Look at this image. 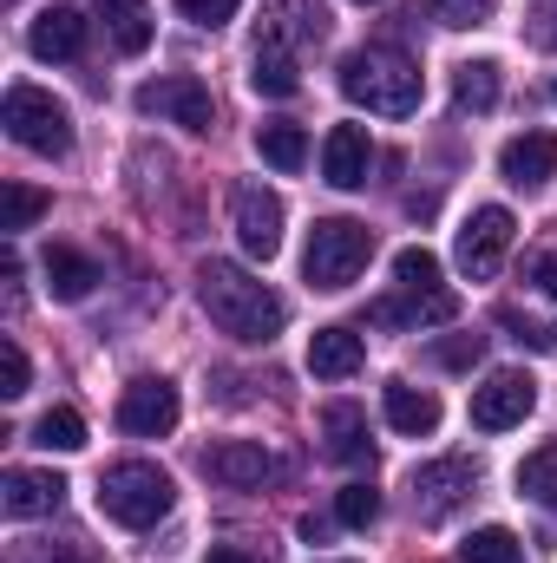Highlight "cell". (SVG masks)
I'll use <instances>...</instances> for the list:
<instances>
[{
	"label": "cell",
	"instance_id": "1",
	"mask_svg": "<svg viewBox=\"0 0 557 563\" xmlns=\"http://www.w3.org/2000/svg\"><path fill=\"white\" fill-rule=\"evenodd\" d=\"M197 301H204V314L223 328V334H237V341H276L282 321H288V301H282L270 282H256L250 269H237V263H204L197 269Z\"/></svg>",
	"mask_w": 557,
	"mask_h": 563
},
{
	"label": "cell",
	"instance_id": "2",
	"mask_svg": "<svg viewBox=\"0 0 557 563\" xmlns=\"http://www.w3.org/2000/svg\"><path fill=\"white\" fill-rule=\"evenodd\" d=\"M341 92L354 106L381 112V119H407V112H419V99H426L419 66L401 46H361V53H348L341 59Z\"/></svg>",
	"mask_w": 557,
	"mask_h": 563
},
{
	"label": "cell",
	"instance_id": "3",
	"mask_svg": "<svg viewBox=\"0 0 557 563\" xmlns=\"http://www.w3.org/2000/svg\"><path fill=\"white\" fill-rule=\"evenodd\" d=\"M171 505H177V485H171V472L151 465V459H125V465L99 472V511H106L112 525H125V531H151Z\"/></svg>",
	"mask_w": 557,
	"mask_h": 563
},
{
	"label": "cell",
	"instance_id": "4",
	"mask_svg": "<svg viewBox=\"0 0 557 563\" xmlns=\"http://www.w3.org/2000/svg\"><path fill=\"white\" fill-rule=\"evenodd\" d=\"M374 256V230L354 223V217H321L308 230V250H302V276L315 288H348V282L368 269Z\"/></svg>",
	"mask_w": 557,
	"mask_h": 563
},
{
	"label": "cell",
	"instance_id": "5",
	"mask_svg": "<svg viewBox=\"0 0 557 563\" xmlns=\"http://www.w3.org/2000/svg\"><path fill=\"white\" fill-rule=\"evenodd\" d=\"M0 125L20 151H40V157H66L73 151V112L40 92V86H7V106H0Z\"/></svg>",
	"mask_w": 557,
	"mask_h": 563
},
{
	"label": "cell",
	"instance_id": "6",
	"mask_svg": "<svg viewBox=\"0 0 557 563\" xmlns=\"http://www.w3.org/2000/svg\"><path fill=\"white\" fill-rule=\"evenodd\" d=\"M132 106H139L144 119H171V125H184V132H210V125H217L210 86H204L197 73H164V79H144Z\"/></svg>",
	"mask_w": 557,
	"mask_h": 563
},
{
	"label": "cell",
	"instance_id": "7",
	"mask_svg": "<svg viewBox=\"0 0 557 563\" xmlns=\"http://www.w3.org/2000/svg\"><path fill=\"white\" fill-rule=\"evenodd\" d=\"M512 210L505 203H485V210H472L466 217V230H459V243H452V256H459V269L472 282L499 276V263H505V250H512Z\"/></svg>",
	"mask_w": 557,
	"mask_h": 563
},
{
	"label": "cell",
	"instance_id": "8",
	"mask_svg": "<svg viewBox=\"0 0 557 563\" xmlns=\"http://www.w3.org/2000/svg\"><path fill=\"white\" fill-rule=\"evenodd\" d=\"M472 485H479V472H472V459H426L414 472V511L426 525H439V518H452L466 498H472Z\"/></svg>",
	"mask_w": 557,
	"mask_h": 563
},
{
	"label": "cell",
	"instance_id": "9",
	"mask_svg": "<svg viewBox=\"0 0 557 563\" xmlns=\"http://www.w3.org/2000/svg\"><path fill=\"white\" fill-rule=\"evenodd\" d=\"M230 217H237V243H243V256H256V263H270L282 250V197L270 184H243L237 197H230Z\"/></svg>",
	"mask_w": 557,
	"mask_h": 563
},
{
	"label": "cell",
	"instance_id": "10",
	"mask_svg": "<svg viewBox=\"0 0 557 563\" xmlns=\"http://www.w3.org/2000/svg\"><path fill=\"white\" fill-rule=\"evenodd\" d=\"M532 407H538V380L518 374V367H505V374H492L485 387H472V426H479V432H512Z\"/></svg>",
	"mask_w": 557,
	"mask_h": 563
},
{
	"label": "cell",
	"instance_id": "11",
	"mask_svg": "<svg viewBox=\"0 0 557 563\" xmlns=\"http://www.w3.org/2000/svg\"><path fill=\"white\" fill-rule=\"evenodd\" d=\"M328 40V7L321 0H270L263 7V40L256 46H276V53H295L302 46H321Z\"/></svg>",
	"mask_w": 557,
	"mask_h": 563
},
{
	"label": "cell",
	"instance_id": "12",
	"mask_svg": "<svg viewBox=\"0 0 557 563\" xmlns=\"http://www.w3.org/2000/svg\"><path fill=\"white\" fill-rule=\"evenodd\" d=\"M177 387L171 380H132L125 394H119V426L132 432V439H164L171 426H177Z\"/></svg>",
	"mask_w": 557,
	"mask_h": 563
},
{
	"label": "cell",
	"instance_id": "13",
	"mask_svg": "<svg viewBox=\"0 0 557 563\" xmlns=\"http://www.w3.org/2000/svg\"><path fill=\"white\" fill-rule=\"evenodd\" d=\"M59 498H66V478H59V472L13 465V472L0 478V511H7L13 525H26V518H53V511H59Z\"/></svg>",
	"mask_w": 557,
	"mask_h": 563
},
{
	"label": "cell",
	"instance_id": "14",
	"mask_svg": "<svg viewBox=\"0 0 557 563\" xmlns=\"http://www.w3.org/2000/svg\"><path fill=\"white\" fill-rule=\"evenodd\" d=\"M499 177L518 184V190H545V184L557 177V139L551 132H518V139H505V151H499Z\"/></svg>",
	"mask_w": 557,
	"mask_h": 563
},
{
	"label": "cell",
	"instance_id": "15",
	"mask_svg": "<svg viewBox=\"0 0 557 563\" xmlns=\"http://www.w3.org/2000/svg\"><path fill=\"white\" fill-rule=\"evenodd\" d=\"M368 164H374L368 125H335V132L321 139V177H328L335 190H361V184H368Z\"/></svg>",
	"mask_w": 557,
	"mask_h": 563
},
{
	"label": "cell",
	"instance_id": "16",
	"mask_svg": "<svg viewBox=\"0 0 557 563\" xmlns=\"http://www.w3.org/2000/svg\"><path fill=\"white\" fill-rule=\"evenodd\" d=\"M204 472H210L217 485H230V492H250V485H263V478L276 472V459H270L256 439H223V445L204 452Z\"/></svg>",
	"mask_w": 557,
	"mask_h": 563
},
{
	"label": "cell",
	"instance_id": "17",
	"mask_svg": "<svg viewBox=\"0 0 557 563\" xmlns=\"http://www.w3.org/2000/svg\"><path fill=\"white\" fill-rule=\"evenodd\" d=\"M361 361H368V347L354 328H315L308 334V374L315 380H354Z\"/></svg>",
	"mask_w": 557,
	"mask_h": 563
},
{
	"label": "cell",
	"instance_id": "18",
	"mask_svg": "<svg viewBox=\"0 0 557 563\" xmlns=\"http://www.w3.org/2000/svg\"><path fill=\"white\" fill-rule=\"evenodd\" d=\"M26 46H33V59H79L86 53V13L79 7H46L26 33Z\"/></svg>",
	"mask_w": 557,
	"mask_h": 563
},
{
	"label": "cell",
	"instance_id": "19",
	"mask_svg": "<svg viewBox=\"0 0 557 563\" xmlns=\"http://www.w3.org/2000/svg\"><path fill=\"white\" fill-rule=\"evenodd\" d=\"M321 439H328V459H335V465H368V459H374V445H368V413H361L354 400L321 407Z\"/></svg>",
	"mask_w": 557,
	"mask_h": 563
},
{
	"label": "cell",
	"instance_id": "20",
	"mask_svg": "<svg viewBox=\"0 0 557 563\" xmlns=\"http://www.w3.org/2000/svg\"><path fill=\"white\" fill-rule=\"evenodd\" d=\"M381 413H387V426H394V432L426 439V432L439 426V400H433L426 387H414V380H387V387H381Z\"/></svg>",
	"mask_w": 557,
	"mask_h": 563
},
{
	"label": "cell",
	"instance_id": "21",
	"mask_svg": "<svg viewBox=\"0 0 557 563\" xmlns=\"http://www.w3.org/2000/svg\"><path fill=\"white\" fill-rule=\"evenodd\" d=\"M40 269H46L53 301H86V295L99 288V263H92V256H79V250H66V243H53V250L40 256Z\"/></svg>",
	"mask_w": 557,
	"mask_h": 563
},
{
	"label": "cell",
	"instance_id": "22",
	"mask_svg": "<svg viewBox=\"0 0 557 563\" xmlns=\"http://www.w3.org/2000/svg\"><path fill=\"white\" fill-rule=\"evenodd\" d=\"M499 92H505L499 59H466V66L452 73V106H459V112H492Z\"/></svg>",
	"mask_w": 557,
	"mask_h": 563
},
{
	"label": "cell",
	"instance_id": "23",
	"mask_svg": "<svg viewBox=\"0 0 557 563\" xmlns=\"http://www.w3.org/2000/svg\"><path fill=\"white\" fill-rule=\"evenodd\" d=\"M99 20H106V40L119 53H144L151 46V7L144 0H99Z\"/></svg>",
	"mask_w": 557,
	"mask_h": 563
},
{
	"label": "cell",
	"instance_id": "24",
	"mask_svg": "<svg viewBox=\"0 0 557 563\" xmlns=\"http://www.w3.org/2000/svg\"><path fill=\"white\" fill-rule=\"evenodd\" d=\"M250 86H256L263 99H295V92H302V66H295V53H276V46H256Z\"/></svg>",
	"mask_w": 557,
	"mask_h": 563
},
{
	"label": "cell",
	"instance_id": "25",
	"mask_svg": "<svg viewBox=\"0 0 557 563\" xmlns=\"http://www.w3.org/2000/svg\"><path fill=\"white\" fill-rule=\"evenodd\" d=\"M518 498L557 511V439H545L538 452H525V465H518Z\"/></svg>",
	"mask_w": 557,
	"mask_h": 563
},
{
	"label": "cell",
	"instance_id": "26",
	"mask_svg": "<svg viewBox=\"0 0 557 563\" xmlns=\"http://www.w3.org/2000/svg\"><path fill=\"white\" fill-rule=\"evenodd\" d=\"M394 282H401V295H414V301L446 295V282H439V256H433V250H419V243L394 256Z\"/></svg>",
	"mask_w": 557,
	"mask_h": 563
},
{
	"label": "cell",
	"instance_id": "27",
	"mask_svg": "<svg viewBox=\"0 0 557 563\" xmlns=\"http://www.w3.org/2000/svg\"><path fill=\"white\" fill-rule=\"evenodd\" d=\"M256 151H263V164H276L282 177H295L308 164V132L302 125H263L256 132Z\"/></svg>",
	"mask_w": 557,
	"mask_h": 563
},
{
	"label": "cell",
	"instance_id": "28",
	"mask_svg": "<svg viewBox=\"0 0 557 563\" xmlns=\"http://www.w3.org/2000/svg\"><path fill=\"white\" fill-rule=\"evenodd\" d=\"M46 210H53L46 190H33V184H0V230H7V236H13V230H33Z\"/></svg>",
	"mask_w": 557,
	"mask_h": 563
},
{
	"label": "cell",
	"instance_id": "29",
	"mask_svg": "<svg viewBox=\"0 0 557 563\" xmlns=\"http://www.w3.org/2000/svg\"><path fill=\"white\" fill-rule=\"evenodd\" d=\"M459 563H525V544H518L505 525H479V531L459 544Z\"/></svg>",
	"mask_w": 557,
	"mask_h": 563
},
{
	"label": "cell",
	"instance_id": "30",
	"mask_svg": "<svg viewBox=\"0 0 557 563\" xmlns=\"http://www.w3.org/2000/svg\"><path fill=\"white\" fill-rule=\"evenodd\" d=\"M33 445H46V452H79V445H86V420H79L73 407H46V413L33 420Z\"/></svg>",
	"mask_w": 557,
	"mask_h": 563
},
{
	"label": "cell",
	"instance_id": "31",
	"mask_svg": "<svg viewBox=\"0 0 557 563\" xmlns=\"http://www.w3.org/2000/svg\"><path fill=\"white\" fill-rule=\"evenodd\" d=\"M335 518H341L348 531H368V525L381 518V492H374V485H341V498H335Z\"/></svg>",
	"mask_w": 557,
	"mask_h": 563
},
{
	"label": "cell",
	"instance_id": "32",
	"mask_svg": "<svg viewBox=\"0 0 557 563\" xmlns=\"http://www.w3.org/2000/svg\"><path fill=\"white\" fill-rule=\"evenodd\" d=\"M426 13H433L439 26H479V20L492 13V0H426Z\"/></svg>",
	"mask_w": 557,
	"mask_h": 563
},
{
	"label": "cell",
	"instance_id": "33",
	"mask_svg": "<svg viewBox=\"0 0 557 563\" xmlns=\"http://www.w3.org/2000/svg\"><path fill=\"white\" fill-rule=\"evenodd\" d=\"M26 380H33V367H26L20 341H7V347H0V394H7V400H20V394H26Z\"/></svg>",
	"mask_w": 557,
	"mask_h": 563
},
{
	"label": "cell",
	"instance_id": "34",
	"mask_svg": "<svg viewBox=\"0 0 557 563\" xmlns=\"http://www.w3.org/2000/svg\"><path fill=\"white\" fill-rule=\"evenodd\" d=\"M184 20H197V26H223V20H237V7L243 0H171Z\"/></svg>",
	"mask_w": 557,
	"mask_h": 563
},
{
	"label": "cell",
	"instance_id": "35",
	"mask_svg": "<svg viewBox=\"0 0 557 563\" xmlns=\"http://www.w3.org/2000/svg\"><path fill=\"white\" fill-rule=\"evenodd\" d=\"M479 354H485V341H479V334H452V341H439V347H433V361H439V367H472Z\"/></svg>",
	"mask_w": 557,
	"mask_h": 563
},
{
	"label": "cell",
	"instance_id": "36",
	"mask_svg": "<svg viewBox=\"0 0 557 563\" xmlns=\"http://www.w3.org/2000/svg\"><path fill=\"white\" fill-rule=\"evenodd\" d=\"M532 40H538V46H551V53H557V0H545V7L532 13Z\"/></svg>",
	"mask_w": 557,
	"mask_h": 563
},
{
	"label": "cell",
	"instance_id": "37",
	"mask_svg": "<svg viewBox=\"0 0 557 563\" xmlns=\"http://www.w3.org/2000/svg\"><path fill=\"white\" fill-rule=\"evenodd\" d=\"M532 282H538L545 295H557V250H545V256H532Z\"/></svg>",
	"mask_w": 557,
	"mask_h": 563
},
{
	"label": "cell",
	"instance_id": "38",
	"mask_svg": "<svg viewBox=\"0 0 557 563\" xmlns=\"http://www.w3.org/2000/svg\"><path fill=\"white\" fill-rule=\"evenodd\" d=\"M204 563H256V558H250L243 544H210V558H204Z\"/></svg>",
	"mask_w": 557,
	"mask_h": 563
},
{
	"label": "cell",
	"instance_id": "39",
	"mask_svg": "<svg viewBox=\"0 0 557 563\" xmlns=\"http://www.w3.org/2000/svg\"><path fill=\"white\" fill-rule=\"evenodd\" d=\"M361 7H368V0H361Z\"/></svg>",
	"mask_w": 557,
	"mask_h": 563
}]
</instances>
